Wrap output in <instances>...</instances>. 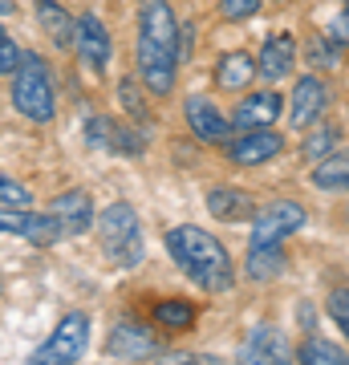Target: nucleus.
I'll return each mask as SVG.
<instances>
[{
	"label": "nucleus",
	"instance_id": "12",
	"mask_svg": "<svg viewBox=\"0 0 349 365\" xmlns=\"http://www.w3.org/2000/svg\"><path fill=\"white\" fill-rule=\"evenodd\" d=\"M280 150H285V138L272 130V126H264V130H240L228 143V158H232L236 167H264Z\"/></svg>",
	"mask_w": 349,
	"mask_h": 365
},
{
	"label": "nucleus",
	"instance_id": "9",
	"mask_svg": "<svg viewBox=\"0 0 349 365\" xmlns=\"http://www.w3.org/2000/svg\"><path fill=\"white\" fill-rule=\"evenodd\" d=\"M325 110H329V90H325V81L313 78V73L297 78V86L288 93V122H293L297 130H309V126H317L325 118Z\"/></svg>",
	"mask_w": 349,
	"mask_h": 365
},
{
	"label": "nucleus",
	"instance_id": "36",
	"mask_svg": "<svg viewBox=\"0 0 349 365\" xmlns=\"http://www.w3.org/2000/svg\"><path fill=\"white\" fill-rule=\"evenodd\" d=\"M0 41H4V29H0Z\"/></svg>",
	"mask_w": 349,
	"mask_h": 365
},
{
	"label": "nucleus",
	"instance_id": "2",
	"mask_svg": "<svg viewBox=\"0 0 349 365\" xmlns=\"http://www.w3.org/2000/svg\"><path fill=\"white\" fill-rule=\"evenodd\" d=\"M167 256L179 264L187 280H195L207 292H228L236 284V264L220 240L195 223H179L167 232Z\"/></svg>",
	"mask_w": 349,
	"mask_h": 365
},
{
	"label": "nucleus",
	"instance_id": "4",
	"mask_svg": "<svg viewBox=\"0 0 349 365\" xmlns=\"http://www.w3.org/2000/svg\"><path fill=\"white\" fill-rule=\"evenodd\" d=\"M13 106L29 118V122H53V114H57L53 73L37 53H25L21 69L13 73Z\"/></svg>",
	"mask_w": 349,
	"mask_h": 365
},
{
	"label": "nucleus",
	"instance_id": "31",
	"mask_svg": "<svg viewBox=\"0 0 349 365\" xmlns=\"http://www.w3.org/2000/svg\"><path fill=\"white\" fill-rule=\"evenodd\" d=\"M309 53L321 61V66H341V49H337L333 37H317V41L309 45Z\"/></svg>",
	"mask_w": 349,
	"mask_h": 365
},
{
	"label": "nucleus",
	"instance_id": "22",
	"mask_svg": "<svg viewBox=\"0 0 349 365\" xmlns=\"http://www.w3.org/2000/svg\"><path fill=\"white\" fill-rule=\"evenodd\" d=\"M285 252H280V244H252L248 248V260H244V268H248V276L252 280H276V276L285 272Z\"/></svg>",
	"mask_w": 349,
	"mask_h": 365
},
{
	"label": "nucleus",
	"instance_id": "11",
	"mask_svg": "<svg viewBox=\"0 0 349 365\" xmlns=\"http://www.w3.org/2000/svg\"><path fill=\"white\" fill-rule=\"evenodd\" d=\"M86 138H90L98 150H110V155H143L146 143L138 130H130V126H122L118 118L110 114H93L90 122H86Z\"/></svg>",
	"mask_w": 349,
	"mask_h": 365
},
{
	"label": "nucleus",
	"instance_id": "17",
	"mask_svg": "<svg viewBox=\"0 0 349 365\" xmlns=\"http://www.w3.org/2000/svg\"><path fill=\"white\" fill-rule=\"evenodd\" d=\"M297 69V41L288 37V33H276V37L264 41V49H260L256 57V73L268 86H276L280 78H288Z\"/></svg>",
	"mask_w": 349,
	"mask_h": 365
},
{
	"label": "nucleus",
	"instance_id": "37",
	"mask_svg": "<svg viewBox=\"0 0 349 365\" xmlns=\"http://www.w3.org/2000/svg\"><path fill=\"white\" fill-rule=\"evenodd\" d=\"M345 9H349V0H345Z\"/></svg>",
	"mask_w": 349,
	"mask_h": 365
},
{
	"label": "nucleus",
	"instance_id": "19",
	"mask_svg": "<svg viewBox=\"0 0 349 365\" xmlns=\"http://www.w3.org/2000/svg\"><path fill=\"white\" fill-rule=\"evenodd\" d=\"M260 73H256V57L252 53H223L220 61H216V81H220L223 90H232V93H240V90H248L252 81H256Z\"/></svg>",
	"mask_w": 349,
	"mask_h": 365
},
{
	"label": "nucleus",
	"instance_id": "20",
	"mask_svg": "<svg viewBox=\"0 0 349 365\" xmlns=\"http://www.w3.org/2000/svg\"><path fill=\"white\" fill-rule=\"evenodd\" d=\"M37 21L57 49H74V29H78V21L65 13L57 0H37Z\"/></svg>",
	"mask_w": 349,
	"mask_h": 365
},
{
	"label": "nucleus",
	"instance_id": "15",
	"mask_svg": "<svg viewBox=\"0 0 349 365\" xmlns=\"http://www.w3.org/2000/svg\"><path fill=\"white\" fill-rule=\"evenodd\" d=\"M106 349L114 353V357H122V361H143V357H151V353L158 349V341L143 321H118V325L110 329Z\"/></svg>",
	"mask_w": 349,
	"mask_h": 365
},
{
	"label": "nucleus",
	"instance_id": "13",
	"mask_svg": "<svg viewBox=\"0 0 349 365\" xmlns=\"http://www.w3.org/2000/svg\"><path fill=\"white\" fill-rule=\"evenodd\" d=\"M240 365H293L285 333L276 325H256L240 345Z\"/></svg>",
	"mask_w": 349,
	"mask_h": 365
},
{
	"label": "nucleus",
	"instance_id": "21",
	"mask_svg": "<svg viewBox=\"0 0 349 365\" xmlns=\"http://www.w3.org/2000/svg\"><path fill=\"white\" fill-rule=\"evenodd\" d=\"M313 187L317 191H345L349 187V146L341 150L337 146L333 155H325L317 167H313Z\"/></svg>",
	"mask_w": 349,
	"mask_h": 365
},
{
	"label": "nucleus",
	"instance_id": "5",
	"mask_svg": "<svg viewBox=\"0 0 349 365\" xmlns=\"http://www.w3.org/2000/svg\"><path fill=\"white\" fill-rule=\"evenodd\" d=\"M86 349H90V317L65 313L61 321H57V329L29 353L25 365H78Z\"/></svg>",
	"mask_w": 349,
	"mask_h": 365
},
{
	"label": "nucleus",
	"instance_id": "27",
	"mask_svg": "<svg viewBox=\"0 0 349 365\" xmlns=\"http://www.w3.org/2000/svg\"><path fill=\"white\" fill-rule=\"evenodd\" d=\"M0 207H33V191L13 175H0Z\"/></svg>",
	"mask_w": 349,
	"mask_h": 365
},
{
	"label": "nucleus",
	"instance_id": "34",
	"mask_svg": "<svg viewBox=\"0 0 349 365\" xmlns=\"http://www.w3.org/2000/svg\"><path fill=\"white\" fill-rule=\"evenodd\" d=\"M191 365H228V361H223V357H216V353H195Z\"/></svg>",
	"mask_w": 349,
	"mask_h": 365
},
{
	"label": "nucleus",
	"instance_id": "6",
	"mask_svg": "<svg viewBox=\"0 0 349 365\" xmlns=\"http://www.w3.org/2000/svg\"><path fill=\"white\" fill-rule=\"evenodd\" d=\"M0 232L16 235V240H29L37 248H49V244H61V227L49 211H33V207H0Z\"/></svg>",
	"mask_w": 349,
	"mask_h": 365
},
{
	"label": "nucleus",
	"instance_id": "18",
	"mask_svg": "<svg viewBox=\"0 0 349 365\" xmlns=\"http://www.w3.org/2000/svg\"><path fill=\"white\" fill-rule=\"evenodd\" d=\"M207 211L223 223H240L256 215V203H252V195L236 191V187H211L207 191Z\"/></svg>",
	"mask_w": 349,
	"mask_h": 365
},
{
	"label": "nucleus",
	"instance_id": "35",
	"mask_svg": "<svg viewBox=\"0 0 349 365\" xmlns=\"http://www.w3.org/2000/svg\"><path fill=\"white\" fill-rule=\"evenodd\" d=\"M16 13V0H0V16H13Z\"/></svg>",
	"mask_w": 349,
	"mask_h": 365
},
{
	"label": "nucleus",
	"instance_id": "33",
	"mask_svg": "<svg viewBox=\"0 0 349 365\" xmlns=\"http://www.w3.org/2000/svg\"><path fill=\"white\" fill-rule=\"evenodd\" d=\"M191 357L195 353H163L155 365H191Z\"/></svg>",
	"mask_w": 349,
	"mask_h": 365
},
{
	"label": "nucleus",
	"instance_id": "30",
	"mask_svg": "<svg viewBox=\"0 0 349 365\" xmlns=\"http://www.w3.org/2000/svg\"><path fill=\"white\" fill-rule=\"evenodd\" d=\"M260 13V0H220V16L223 21H248Z\"/></svg>",
	"mask_w": 349,
	"mask_h": 365
},
{
	"label": "nucleus",
	"instance_id": "8",
	"mask_svg": "<svg viewBox=\"0 0 349 365\" xmlns=\"http://www.w3.org/2000/svg\"><path fill=\"white\" fill-rule=\"evenodd\" d=\"M74 49L93 73H106L110 57H114V41H110V29L102 25L98 13H81L78 16V29H74Z\"/></svg>",
	"mask_w": 349,
	"mask_h": 365
},
{
	"label": "nucleus",
	"instance_id": "7",
	"mask_svg": "<svg viewBox=\"0 0 349 365\" xmlns=\"http://www.w3.org/2000/svg\"><path fill=\"white\" fill-rule=\"evenodd\" d=\"M300 227H305V207L293 199H276L252 215V244H280Z\"/></svg>",
	"mask_w": 349,
	"mask_h": 365
},
{
	"label": "nucleus",
	"instance_id": "10",
	"mask_svg": "<svg viewBox=\"0 0 349 365\" xmlns=\"http://www.w3.org/2000/svg\"><path fill=\"white\" fill-rule=\"evenodd\" d=\"M183 114H187V126L199 143H228L232 138V118H223V110L207 93H191L183 102Z\"/></svg>",
	"mask_w": 349,
	"mask_h": 365
},
{
	"label": "nucleus",
	"instance_id": "16",
	"mask_svg": "<svg viewBox=\"0 0 349 365\" xmlns=\"http://www.w3.org/2000/svg\"><path fill=\"white\" fill-rule=\"evenodd\" d=\"M280 110H285V98H280L276 90L248 93L244 102L236 106L232 126H236V130H264V126H272V122L280 118Z\"/></svg>",
	"mask_w": 349,
	"mask_h": 365
},
{
	"label": "nucleus",
	"instance_id": "3",
	"mask_svg": "<svg viewBox=\"0 0 349 365\" xmlns=\"http://www.w3.org/2000/svg\"><path fill=\"white\" fill-rule=\"evenodd\" d=\"M98 240H102V252L118 268H134V264L143 260V220H138V211L130 207V203H110V207L98 215Z\"/></svg>",
	"mask_w": 349,
	"mask_h": 365
},
{
	"label": "nucleus",
	"instance_id": "28",
	"mask_svg": "<svg viewBox=\"0 0 349 365\" xmlns=\"http://www.w3.org/2000/svg\"><path fill=\"white\" fill-rule=\"evenodd\" d=\"M329 317H333L337 333L349 341V288H333L329 292Z\"/></svg>",
	"mask_w": 349,
	"mask_h": 365
},
{
	"label": "nucleus",
	"instance_id": "25",
	"mask_svg": "<svg viewBox=\"0 0 349 365\" xmlns=\"http://www.w3.org/2000/svg\"><path fill=\"white\" fill-rule=\"evenodd\" d=\"M155 321L167 329H191L195 325V309L187 300H158L155 304Z\"/></svg>",
	"mask_w": 349,
	"mask_h": 365
},
{
	"label": "nucleus",
	"instance_id": "29",
	"mask_svg": "<svg viewBox=\"0 0 349 365\" xmlns=\"http://www.w3.org/2000/svg\"><path fill=\"white\" fill-rule=\"evenodd\" d=\"M21 61H25V49L13 37H4L0 41V78H13L16 69H21Z\"/></svg>",
	"mask_w": 349,
	"mask_h": 365
},
{
	"label": "nucleus",
	"instance_id": "23",
	"mask_svg": "<svg viewBox=\"0 0 349 365\" xmlns=\"http://www.w3.org/2000/svg\"><path fill=\"white\" fill-rule=\"evenodd\" d=\"M337 143H341V126H337V122H317V126H309V134H305L300 155L313 158V163H321L325 155L337 150Z\"/></svg>",
	"mask_w": 349,
	"mask_h": 365
},
{
	"label": "nucleus",
	"instance_id": "26",
	"mask_svg": "<svg viewBox=\"0 0 349 365\" xmlns=\"http://www.w3.org/2000/svg\"><path fill=\"white\" fill-rule=\"evenodd\" d=\"M118 102L134 122H146V102L138 98V78H122L118 81Z\"/></svg>",
	"mask_w": 349,
	"mask_h": 365
},
{
	"label": "nucleus",
	"instance_id": "32",
	"mask_svg": "<svg viewBox=\"0 0 349 365\" xmlns=\"http://www.w3.org/2000/svg\"><path fill=\"white\" fill-rule=\"evenodd\" d=\"M329 37H333L337 45H349V13H341L333 25H329Z\"/></svg>",
	"mask_w": 349,
	"mask_h": 365
},
{
	"label": "nucleus",
	"instance_id": "1",
	"mask_svg": "<svg viewBox=\"0 0 349 365\" xmlns=\"http://www.w3.org/2000/svg\"><path fill=\"white\" fill-rule=\"evenodd\" d=\"M138 73L143 86L155 98H167L175 90L179 69V16L167 0H143L138 4Z\"/></svg>",
	"mask_w": 349,
	"mask_h": 365
},
{
	"label": "nucleus",
	"instance_id": "24",
	"mask_svg": "<svg viewBox=\"0 0 349 365\" xmlns=\"http://www.w3.org/2000/svg\"><path fill=\"white\" fill-rule=\"evenodd\" d=\"M300 365H349V353L337 349L329 337H309L300 345Z\"/></svg>",
	"mask_w": 349,
	"mask_h": 365
},
{
	"label": "nucleus",
	"instance_id": "14",
	"mask_svg": "<svg viewBox=\"0 0 349 365\" xmlns=\"http://www.w3.org/2000/svg\"><path fill=\"white\" fill-rule=\"evenodd\" d=\"M45 211L57 220V227H61V240H74V235H81V232L93 223V199H90V191H81V187L53 195Z\"/></svg>",
	"mask_w": 349,
	"mask_h": 365
}]
</instances>
